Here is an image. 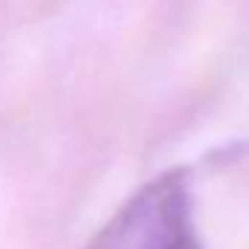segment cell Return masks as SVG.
I'll return each instance as SVG.
<instances>
[{"label":"cell","instance_id":"cell-1","mask_svg":"<svg viewBox=\"0 0 249 249\" xmlns=\"http://www.w3.org/2000/svg\"><path fill=\"white\" fill-rule=\"evenodd\" d=\"M87 249H206L194 220L188 171L174 168L145 183Z\"/></svg>","mask_w":249,"mask_h":249}]
</instances>
